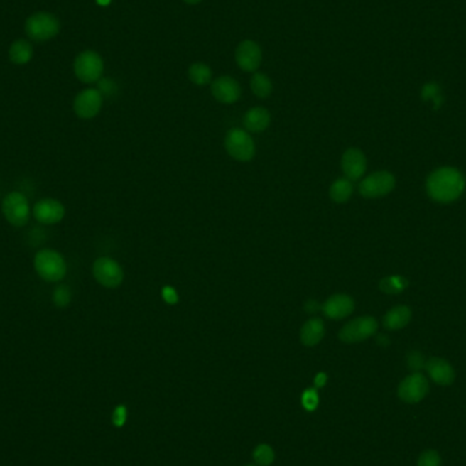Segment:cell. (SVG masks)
I'll return each instance as SVG.
<instances>
[{
    "mask_svg": "<svg viewBox=\"0 0 466 466\" xmlns=\"http://www.w3.org/2000/svg\"><path fill=\"white\" fill-rule=\"evenodd\" d=\"M225 149L237 161H250L255 156V143L249 134L240 129H233L227 134Z\"/></svg>",
    "mask_w": 466,
    "mask_h": 466,
    "instance_id": "cell-6",
    "label": "cell"
},
{
    "mask_svg": "<svg viewBox=\"0 0 466 466\" xmlns=\"http://www.w3.org/2000/svg\"><path fill=\"white\" fill-rule=\"evenodd\" d=\"M264 59L261 45L254 40H243L234 50V60L240 70L246 72H255Z\"/></svg>",
    "mask_w": 466,
    "mask_h": 466,
    "instance_id": "cell-9",
    "label": "cell"
},
{
    "mask_svg": "<svg viewBox=\"0 0 466 466\" xmlns=\"http://www.w3.org/2000/svg\"><path fill=\"white\" fill-rule=\"evenodd\" d=\"M102 72L104 60L96 50H84L74 60V74L84 84L99 82Z\"/></svg>",
    "mask_w": 466,
    "mask_h": 466,
    "instance_id": "cell-4",
    "label": "cell"
},
{
    "mask_svg": "<svg viewBox=\"0 0 466 466\" xmlns=\"http://www.w3.org/2000/svg\"><path fill=\"white\" fill-rule=\"evenodd\" d=\"M25 32L34 43H45L60 32V22L50 13H34L25 22Z\"/></svg>",
    "mask_w": 466,
    "mask_h": 466,
    "instance_id": "cell-3",
    "label": "cell"
},
{
    "mask_svg": "<svg viewBox=\"0 0 466 466\" xmlns=\"http://www.w3.org/2000/svg\"><path fill=\"white\" fill-rule=\"evenodd\" d=\"M307 313H317L318 311V303L317 301H314V300H310L308 303H307Z\"/></svg>",
    "mask_w": 466,
    "mask_h": 466,
    "instance_id": "cell-36",
    "label": "cell"
},
{
    "mask_svg": "<svg viewBox=\"0 0 466 466\" xmlns=\"http://www.w3.org/2000/svg\"><path fill=\"white\" fill-rule=\"evenodd\" d=\"M251 90L259 99H267L273 92V84L264 72H255L251 78Z\"/></svg>",
    "mask_w": 466,
    "mask_h": 466,
    "instance_id": "cell-23",
    "label": "cell"
},
{
    "mask_svg": "<svg viewBox=\"0 0 466 466\" xmlns=\"http://www.w3.org/2000/svg\"><path fill=\"white\" fill-rule=\"evenodd\" d=\"M32 213L38 222L44 225H52L63 220V217L66 215V209L63 203L58 200L44 198L36 202Z\"/></svg>",
    "mask_w": 466,
    "mask_h": 466,
    "instance_id": "cell-13",
    "label": "cell"
},
{
    "mask_svg": "<svg viewBox=\"0 0 466 466\" xmlns=\"http://www.w3.org/2000/svg\"><path fill=\"white\" fill-rule=\"evenodd\" d=\"M408 286V280L401 277V276H390L383 278L379 288L383 292L386 293H400L402 291H405Z\"/></svg>",
    "mask_w": 466,
    "mask_h": 466,
    "instance_id": "cell-25",
    "label": "cell"
},
{
    "mask_svg": "<svg viewBox=\"0 0 466 466\" xmlns=\"http://www.w3.org/2000/svg\"><path fill=\"white\" fill-rule=\"evenodd\" d=\"M9 58L17 66H23L29 63L33 58V47L31 41L28 40L14 41L9 50Z\"/></svg>",
    "mask_w": 466,
    "mask_h": 466,
    "instance_id": "cell-21",
    "label": "cell"
},
{
    "mask_svg": "<svg viewBox=\"0 0 466 466\" xmlns=\"http://www.w3.org/2000/svg\"><path fill=\"white\" fill-rule=\"evenodd\" d=\"M378 330V322L372 317H362L347 323L341 332H340V340L347 344H356L362 342L371 335L376 333Z\"/></svg>",
    "mask_w": 466,
    "mask_h": 466,
    "instance_id": "cell-8",
    "label": "cell"
},
{
    "mask_svg": "<svg viewBox=\"0 0 466 466\" xmlns=\"http://www.w3.org/2000/svg\"><path fill=\"white\" fill-rule=\"evenodd\" d=\"M163 298L167 301L168 304H175V303H178V300H179L176 291H175L172 286H166V288L163 289Z\"/></svg>",
    "mask_w": 466,
    "mask_h": 466,
    "instance_id": "cell-34",
    "label": "cell"
},
{
    "mask_svg": "<svg viewBox=\"0 0 466 466\" xmlns=\"http://www.w3.org/2000/svg\"><path fill=\"white\" fill-rule=\"evenodd\" d=\"M421 96L424 100H431L438 102L440 101V87L439 85L431 82V84L424 85Z\"/></svg>",
    "mask_w": 466,
    "mask_h": 466,
    "instance_id": "cell-30",
    "label": "cell"
},
{
    "mask_svg": "<svg viewBox=\"0 0 466 466\" xmlns=\"http://www.w3.org/2000/svg\"><path fill=\"white\" fill-rule=\"evenodd\" d=\"M325 335V325L320 319H310L300 332V340L305 347H315Z\"/></svg>",
    "mask_w": 466,
    "mask_h": 466,
    "instance_id": "cell-20",
    "label": "cell"
},
{
    "mask_svg": "<svg viewBox=\"0 0 466 466\" xmlns=\"http://www.w3.org/2000/svg\"><path fill=\"white\" fill-rule=\"evenodd\" d=\"M93 276L96 281L105 288H117L123 283L124 274L116 261L102 256L93 264Z\"/></svg>",
    "mask_w": 466,
    "mask_h": 466,
    "instance_id": "cell-10",
    "label": "cell"
},
{
    "mask_svg": "<svg viewBox=\"0 0 466 466\" xmlns=\"http://www.w3.org/2000/svg\"><path fill=\"white\" fill-rule=\"evenodd\" d=\"M249 466H254V465H249Z\"/></svg>",
    "mask_w": 466,
    "mask_h": 466,
    "instance_id": "cell-38",
    "label": "cell"
},
{
    "mask_svg": "<svg viewBox=\"0 0 466 466\" xmlns=\"http://www.w3.org/2000/svg\"><path fill=\"white\" fill-rule=\"evenodd\" d=\"M212 77H213V71L206 63L197 62V63H193L188 68V78L193 84L197 85V86H206V85L210 84Z\"/></svg>",
    "mask_w": 466,
    "mask_h": 466,
    "instance_id": "cell-22",
    "label": "cell"
},
{
    "mask_svg": "<svg viewBox=\"0 0 466 466\" xmlns=\"http://www.w3.org/2000/svg\"><path fill=\"white\" fill-rule=\"evenodd\" d=\"M34 269L37 274L47 283H59L67 274L66 261L63 255L50 249H44L36 254Z\"/></svg>",
    "mask_w": 466,
    "mask_h": 466,
    "instance_id": "cell-2",
    "label": "cell"
},
{
    "mask_svg": "<svg viewBox=\"0 0 466 466\" xmlns=\"http://www.w3.org/2000/svg\"><path fill=\"white\" fill-rule=\"evenodd\" d=\"M274 450L269 445H258L254 450V460L259 466H269L274 462Z\"/></svg>",
    "mask_w": 466,
    "mask_h": 466,
    "instance_id": "cell-26",
    "label": "cell"
},
{
    "mask_svg": "<svg viewBox=\"0 0 466 466\" xmlns=\"http://www.w3.org/2000/svg\"><path fill=\"white\" fill-rule=\"evenodd\" d=\"M301 403L307 412H314L319 405V396L314 389H308L301 396Z\"/></svg>",
    "mask_w": 466,
    "mask_h": 466,
    "instance_id": "cell-29",
    "label": "cell"
},
{
    "mask_svg": "<svg viewBox=\"0 0 466 466\" xmlns=\"http://www.w3.org/2000/svg\"><path fill=\"white\" fill-rule=\"evenodd\" d=\"M430 384L427 378L420 374L413 372L406 376L399 386V397L406 403H417L428 394Z\"/></svg>",
    "mask_w": 466,
    "mask_h": 466,
    "instance_id": "cell-11",
    "label": "cell"
},
{
    "mask_svg": "<svg viewBox=\"0 0 466 466\" xmlns=\"http://www.w3.org/2000/svg\"><path fill=\"white\" fill-rule=\"evenodd\" d=\"M426 369L433 382L440 386H450L455 379V371L449 362L440 357H433L426 362Z\"/></svg>",
    "mask_w": 466,
    "mask_h": 466,
    "instance_id": "cell-16",
    "label": "cell"
},
{
    "mask_svg": "<svg viewBox=\"0 0 466 466\" xmlns=\"http://www.w3.org/2000/svg\"><path fill=\"white\" fill-rule=\"evenodd\" d=\"M102 94L99 89H85L74 100V112L81 119H93L100 114Z\"/></svg>",
    "mask_w": 466,
    "mask_h": 466,
    "instance_id": "cell-12",
    "label": "cell"
},
{
    "mask_svg": "<svg viewBox=\"0 0 466 466\" xmlns=\"http://www.w3.org/2000/svg\"><path fill=\"white\" fill-rule=\"evenodd\" d=\"M353 194V184L350 179H338L330 187V198L335 203H345Z\"/></svg>",
    "mask_w": 466,
    "mask_h": 466,
    "instance_id": "cell-24",
    "label": "cell"
},
{
    "mask_svg": "<svg viewBox=\"0 0 466 466\" xmlns=\"http://www.w3.org/2000/svg\"><path fill=\"white\" fill-rule=\"evenodd\" d=\"M426 366V362H424V357L420 352L417 350H413L408 354V367L412 369V371H416L418 372L421 368H424Z\"/></svg>",
    "mask_w": 466,
    "mask_h": 466,
    "instance_id": "cell-32",
    "label": "cell"
},
{
    "mask_svg": "<svg viewBox=\"0 0 466 466\" xmlns=\"http://www.w3.org/2000/svg\"><path fill=\"white\" fill-rule=\"evenodd\" d=\"M354 310L353 299L348 295H334L326 300L322 307L323 314L330 319H344L350 317Z\"/></svg>",
    "mask_w": 466,
    "mask_h": 466,
    "instance_id": "cell-17",
    "label": "cell"
},
{
    "mask_svg": "<svg viewBox=\"0 0 466 466\" xmlns=\"http://www.w3.org/2000/svg\"><path fill=\"white\" fill-rule=\"evenodd\" d=\"M1 212L7 222L18 228L25 227L32 215L29 200L19 191H13L4 197L1 203Z\"/></svg>",
    "mask_w": 466,
    "mask_h": 466,
    "instance_id": "cell-5",
    "label": "cell"
},
{
    "mask_svg": "<svg viewBox=\"0 0 466 466\" xmlns=\"http://www.w3.org/2000/svg\"><path fill=\"white\" fill-rule=\"evenodd\" d=\"M442 465V458L438 451L435 450H427L420 454L417 466H440Z\"/></svg>",
    "mask_w": 466,
    "mask_h": 466,
    "instance_id": "cell-28",
    "label": "cell"
},
{
    "mask_svg": "<svg viewBox=\"0 0 466 466\" xmlns=\"http://www.w3.org/2000/svg\"><path fill=\"white\" fill-rule=\"evenodd\" d=\"M126 420H127V408L123 406V405H120V406H117L116 409L114 411L112 421H114V424L116 427H121V426H124Z\"/></svg>",
    "mask_w": 466,
    "mask_h": 466,
    "instance_id": "cell-33",
    "label": "cell"
},
{
    "mask_svg": "<svg viewBox=\"0 0 466 466\" xmlns=\"http://www.w3.org/2000/svg\"><path fill=\"white\" fill-rule=\"evenodd\" d=\"M243 123H244V127L251 133H262L270 124V114L262 107L251 108L250 111L243 117Z\"/></svg>",
    "mask_w": 466,
    "mask_h": 466,
    "instance_id": "cell-18",
    "label": "cell"
},
{
    "mask_svg": "<svg viewBox=\"0 0 466 466\" xmlns=\"http://www.w3.org/2000/svg\"><path fill=\"white\" fill-rule=\"evenodd\" d=\"M394 187L396 178L390 172L381 170L366 178L359 185V191L364 198H379L390 194Z\"/></svg>",
    "mask_w": 466,
    "mask_h": 466,
    "instance_id": "cell-7",
    "label": "cell"
},
{
    "mask_svg": "<svg viewBox=\"0 0 466 466\" xmlns=\"http://www.w3.org/2000/svg\"><path fill=\"white\" fill-rule=\"evenodd\" d=\"M326 382H327V375L325 372H319L317 376H315V381H314L315 386L319 389V387H323L326 384Z\"/></svg>",
    "mask_w": 466,
    "mask_h": 466,
    "instance_id": "cell-35",
    "label": "cell"
},
{
    "mask_svg": "<svg viewBox=\"0 0 466 466\" xmlns=\"http://www.w3.org/2000/svg\"><path fill=\"white\" fill-rule=\"evenodd\" d=\"M212 94L222 104H233L240 99L242 87L232 77L222 75L212 82Z\"/></svg>",
    "mask_w": 466,
    "mask_h": 466,
    "instance_id": "cell-14",
    "label": "cell"
},
{
    "mask_svg": "<svg viewBox=\"0 0 466 466\" xmlns=\"http://www.w3.org/2000/svg\"><path fill=\"white\" fill-rule=\"evenodd\" d=\"M71 298H72V293L67 285H59L52 293V300H53L55 305L59 308L67 307L71 303Z\"/></svg>",
    "mask_w": 466,
    "mask_h": 466,
    "instance_id": "cell-27",
    "label": "cell"
},
{
    "mask_svg": "<svg viewBox=\"0 0 466 466\" xmlns=\"http://www.w3.org/2000/svg\"><path fill=\"white\" fill-rule=\"evenodd\" d=\"M341 167H342L344 175L347 176V179H350V182L357 180L366 172V156L363 154L362 150L348 149L342 156Z\"/></svg>",
    "mask_w": 466,
    "mask_h": 466,
    "instance_id": "cell-15",
    "label": "cell"
},
{
    "mask_svg": "<svg viewBox=\"0 0 466 466\" xmlns=\"http://www.w3.org/2000/svg\"><path fill=\"white\" fill-rule=\"evenodd\" d=\"M183 1L184 3H187V4H198L202 0H183Z\"/></svg>",
    "mask_w": 466,
    "mask_h": 466,
    "instance_id": "cell-37",
    "label": "cell"
},
{
    "mask_svg": "<svg viewBox=\"0 0 466 466\" xmlns=\"http://www.w3.org/2000/svg\"><path fill=\"white\" fill-rule=\"evenodd\" d=\"M99 92L102 94V97H112L116 94L117 86L112 80L109 78H102L99 81Z\"/></svg>",
    "mask_w": 466,
    "mask_h": 466,
    "instance_id": "cell-31",
    "label": "cell"
},
{
    "mask_svg": "<svg viewBox=\"0 0 466 466\" xmlns=\"http://www.w3.org/2000/svg\"><path fill=\"white\" fill-rule=\"evenodd\" d=\"M465 185V178L458 169L439 168L427 179V193L435 202L451 203L462 195Z\"/></svg>",
    "mask_w": 466,
    "mask_h": 466,
    "instance_id": "cell-1",
    "label": "cell"
},
{
    "mask_svg": "<svg viewBox=\"0 0 466 466\" xmlns=\"http://www.w3.org/2000/svg\"><path fill=\"white\" fill-rule=\"evenodd\" d=\"M412 318V311L406 305H399L391 308L384 318H383V326L387 330H400L405 327Z\"/></svg>",
    "mask_w": 466,
    "mask_h": 466,
    "instance_id": "cell-19",
    "label": "cell"
}]
</instances>
